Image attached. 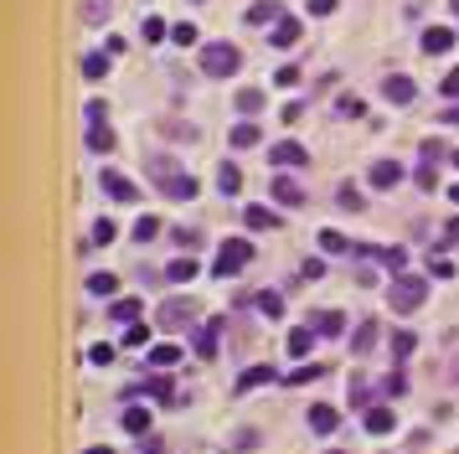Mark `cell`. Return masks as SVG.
I'll return each mask as SVG.
<instances>
[{
  "instance_id": "obj_9",
  "label": "cell",
  "mask_w": 459,
  "mask_h": 454,
  "mask_svg": "<svg viewBox=\"0 0 459 454\" xmlns=\"http://www.w3.org/2000/svg\"><path fill=\"white\" fill-rule=\"evenodd\" d=\"M449 47H454V31H449V26H428V31H423V52H428V57H444Z\"/></svg>"
},
{
  "instance_id": "obj_6",
  "label": "cell",
  "mask_w": 459,
  "mask_h": 454,
  "mask_svg": "<svg viewBox=\"0 0 459 454\" xmlns=\"http://www.w3.org/2000/svg\"><path fill=\"white\" fill-rule=\"evenodd\" d=\"M98 186H103L114 202H135V197H140V186H129V176H119V170H103Z\"/></svg>"
},
{
  "instance_id": "obj_41",
  "label": "cell",
  "mask_w": 459,
  "mask_h": 454,
  "mask_svg": "<svg viewBox=\"0 0 459 454\" xmlns=\"http://www.w3.org/2000/svg\"><path fill=\"white\" fill-rule=\"evenodd\" d=\"M274 83H279V88H294V83H299V68H294V62H284V68L274 73Z\"/></svg>"
},
{
  "instance_id": "obj_38",
  "label": "cell",
  "mask_w": 459,
  "mask_h": 454,
  "mask_svg": "<svg viewBox=\"0 0 459 454\" xmlns=\"http://www.w3.org/2000/svg\"><path fill=\"white\" fill-rule=\"evenodd\" d=\"M310 346H315V331H289V351L294 356H304Z\"/></svg>"
},
{
  "instance_id": "obj_1",
  "label": "cell",
  "mask_w": 459,
  "mask_h": 454,
  "mask_svg": "<svg viewBox=\"0 0 459 454\" xmlns=\"http://www.w3.org/2000/svg\"><path fill=\"white\" fill-rule=\"evenodd\" d=\"M428 299V279H418V274H398L392 279V289H387V305L398 310V315H413Z\"/></svg>"
},
{
  "instance_id": "obj_40",
  "label": "cell",
  "mask_w": 459,
  "mask_h": 454,
  "mask_svg": "<svg viewBox=\"0 0 459 454\" xmlns=\"http://www.w3.org/2000/svg\"><path fill=\"white\" fill-rule=\"evenodd\" d=\"M155 232H160V217H140V222H135V237H140V243H150Z\"/></svg>"
},
{
  "instance_id": "obj_15",
  "label": "cell",
  "mask_w": 459,
  "mask_h": 454,
  "mask_svg": "<svg viewBox=\"0 0 459 454\" xmlns=\"http://www.w3.org/2000/svg\"><path fill=\"white\" fill-rule=\"evenodd\" d=\"M248 26H264V21H284V11H279V0H258V6H248Z\"/></svg>"
},
{
  "instance_id": "obj_5",
  "label": "cell",
  "mask_w": 459,
  "mask_h": 454,
  "mask_svg": "<svg viewBox=\"0 0 459 454\" xmlns=\"http://www.w3.org/2000/svg\"><path fill=\"white\" fill-rule=\"evenodd\" d=\"M382 98H387V103H413V98H418V83L403 78V73H387V78H382Z\"/></svg>"
},
{
  "instance_id": "obj_4",
  "label": "cell",
  "mask_w": 459,
  "mask_h": 454,
  "mask_svg": "<svg viewBox=\"0 0 459 454\" xmlns=\"http://www.w3.org/2000/svg\"><path fill=\"white\" fill-rule=\"evenodd\" d=\"M155 320H160V331H186V326H196V305L191 299H165Z\"/></svg>"
},
{
  "instance_id": "obj_35",
  "label": "cell",
  "mask_w": 459,
  "mask_h": 454,
  "mask_svg": "<svg viewBox=\"0 0 459 454\" xmlns=\"http://www.w3.org/2000/svg\"><path fill=\"white\" fill-rule=\"evenodd\" d=\"M170 41H176V47H196V26L191 21H176V26H170Z\"/></svg>"
},
{
  "instance_id": "obj_27",
  "label": "cell",
  "mask_w": 459,
  "mask_h": 454,
  "mask_svg": "<svg viewBox=\"0 0 459 454\" xmlns=\"http://www.w3.org/2000/svg\"><path fill=\"white\" fill-rule=\"evenodd\" d=\"M114 320H124V326H135L140 320V299H114V310H108Z\"/></svg>"
},
{
  "instance_id": "obj_58",
  "label": "cell",
  "mask_w": 459,
  "mask_h": 454,
  "mask_svg": "<svg viewBox=\"0 0 459 454\" xmlns=\"http://www.w3.org/2000/svg\"><path fill=\"white\" fill-rule=\"evenodd\" d=\"M454 165H459V150H454Z\"/></svg>"
},
{
  "instance_id": "obj_11",
  "label": "cell",
  "mask_w": 459,
  "mask_h": 454,
  "mask_svg": "<svg viewBox=\"0 0 459 454\" xmlns=\"http://www.w3.org/2000/svg\"><path fill=\"white\" fill-rule=\"evenodd\" d=\"M392 428H398V418H392V408H366V434H392Z\"/></svg>"
},
{
  "instance_id": "obj_3",
  "label": "cell",
  "mask_w": 459,
  "mask_h": 454,
  "mask_svg": "<svg viewBox=\"0 0 459 454\" xmlns=\"http://www.w3.org/2000/svg\"><path fill=\"white\" fill-rule=\"evenodd\" d=\"M237 68H243V57H237L232 41H207L202 47V73L207 78H232Z\"/></svg>"
},
{
  "instance_id": "obj_16",
  "label": "cell",
  "mask_w": 459,
  "mask_h": 454,
  "mask_svg": "<svg viewBox=\"0 0 459 454\" xmlns=\"http://www.w3.org/2000/svg\"><path fill=\"white\" fill-rule=\"evenodd\" d=\"M310 331H315V336H341V331H346V315H341V310H320Z\"/></svg>"
},
{
  "instance_id": "obj_46",
  "label": "cell",
  "mask_w": 459,
  "mask_h": 454,
  "mask_svg": "<svg viewBox=\"0 0 459 454\" xmlns=\"http://www.w3.org/2000/svg\"><path fill=\"white\" fill-rule=\"evenodd\" d=\"M439 243H444V248H459V217L444 222V237H439Z\"/></svg>"
},
{
  "instance_id": "obj_44",
  "label": "cell",
  "mask_w": 459,
  "mask_h": 454,
  "mask_svg": "<svg viewBox=\"0 0 459 454\" xmlns=\"http://www.w3.org/2000/svg\"><path fill=\"white\" fill-rule=\"evenodd\" d=\"M320 274H325L320 258H304V264H299V279H320Z\"/></svg>"
},
{
  "instance_id": "obj_52",
  "label": "cell",
  "mask_w": 459,
  "mask_h": 454,
  "mask_svg": "<svg viewBox=\"0 0 459 454\" xmlns=\"http://www.w3.org/2000/svg\"><path fill=\"white\" fill-rule=\"evenodd\" d=\"M444 93H459V68H454V73L444 78Z\"/></svg>"
},
{
  "instance_id": "obj_7",
  "label": "cell",
  "mask_w": 459,
  "mask_h": 454,
  "mask_svg": "<svg viewBox=\"0 0 459 454\" xmlns=\"http://www.w3.org/2000/svg\"><path fill=\"white\" fill-rule=\"evenodd\" d=\"M217 346H222V326H217V320H202V326H196V356H217Z\"/></svg>"
},
{
  "instance_id": "obj_14",
  "label": "cell",
  "mask_w": 459,
  "mask_h": 454,
  "mask_svg": "<svg viewBox=\"0 0 459 454\" xmlns=\"http://www.w3.org/2000/svg\"><path fill=\"white\" fill-rule=\"evenodd\" d=\"M336 423H341V413H336L331 403H315V408H310V428H315V434H331Z\"/></svg>"
},
{
  "instance_id": "obj_24",
  "label": "cell",
  "mask_w": 459,
  "mask_h": 454,
  "mask_svg": "<svg viewBox=\"0 0 459 454\" xmlns=\"http://www.w3.org/2000/svg\"><path fill=\"white\" fill-rule=\"evenodd\" d=\"M150 361H155V366H176V361H181V346H176V341L150 346Z\"/></svg>"
},
{
  "instance_id": "obj_30",
  "label": "cell",
  "mask_w": 459,
  "mask_h": 454,
  "mask_svg": "<svg viewBox=\"0 0 459 454\" xmlns=\"http://www.w3.org/2000/svg\"><path fill=\"white\" fill-rule=\"evenodd\" d=\"M336 207L341 212H361V191L356 186H336Z\"/></svg>"
},
{
  "instance_id": "obj_20",
  "label": "cell",
  "mask_w": 459,
  "mask_h": 454,
  "mask_svg": "<svg viewBox=\"0 0 459 454\" xmlns=\"http://www.w3.org/2000/svg\"><path fill=\"white\" fill-rule=\"evenodd\" d=\"M232 109H237V114H248V119H253V114H264V93H258V88H243V93L232 98Z\"/></svg>"
},
{
  "instance_id": "obj_26",
  "label": "cell",
  "mask_w": 459,
  "mask_h": 454,
  "mask_svg": "<svg viewBox=\"0 0 459 454\" xmlns=\"http://www.w3.org/2000/svg\"><path fill=\"white\" fill-rule=\"evenodd\" d=\"M108 73V57L103 52H88V57H83V78H88V83H98Z\"/></svg>"
},
{
  "instance_id": "obj_59",
  "label": "cell",
  "mask_w": 459,
  "mask_h": 454,
  "mask_svg": "<svg viewBox=\"0 0 459 454\" xmlns=\"http://www.w3.org/2000/svg\"><path fill=\"white\" fill-rule=\"evenodd\" d=\"M331 454H336V449H331Z\"/></svg>"
},
{
  "instance_id": "obj_10",
  "label": "cell",
  "mask_w": 459,
  "mask_h": 454,
  "mask_svg": "<svg viewBox=\"0 0 459 454\" xmlns=\"http://www.w3.org/2000/svg\"><path fill=\"white\" fill-rule=\"evenodd\" d=\"M269 160H274V165H304V145H294V140H279V145L269 150Z\"/></svg>"
},
{
  "instance_id": "obj_2",
  "label": "cell",
  "mask_w": 459,
  "mask_h": 454,
  "mask_svg": "<svg viewBox=\"0 0 459 454\" xmlns=\"http://www.w3.org/2000/svg\"><path fill=\"white\" fill-rule=\"evenodd\" d=\"M248 264H253V243H248V237H227V243H217L212 274H217V279H232V274H243Z\"/></svg>"
},
{
  "instance_id": "obj_54",
  "label": "cell",
  "mask_w": 459,
  "mask_h": 454,
  "mask_svg": "<svg viewBox=\"0 0 459 454\" xmlns=\"http://www.w3.org/2000/svg\"><path fill=\"white\" fill-rule=\"evenodd\" d=\"M449 372H454V382H459V356H454V366H449Z\"/></svg>"
},
{
  "instance_id": "obj_53",
  "label": "cell",
  "mask_w": 459,
  "mask_h": 454,
  "mask_svg": "<svg viewBox=\"0 0 459 454\" xmlns=\"http://www.w3.org/2000/svg\"><path fill=\"white\" fill-rule=\"evenodd\" d=\"M444 124H459V103H449V109H444Z\"/></svg>"
},
{
  "instance_id": "obj_43",
  "label": "cell",
  "mask_w": 459,
  "mask_h": 454,
  "mask_svg": "<svg viewBox=\"0 0 459 454\" xmlns=\"http://www.w3.org/2000/svg\"><path fill=\"white\" fill-rule=\"evenodd\" d=\"M320 248L325 253H346V237L341 232H320Z\"/></svg>"
},
{
  "instance_id": "obj_57",
  "label": "cell",
  "mask_w": 459,
  "mask_h": 454,
  "mask_svg": "<svg viewBox=\"0 0 459 454\" xmlns=\"http://www.w3.org/2000/svg\"><path fill=\"white\" fill-rule=\"evenodd\" d=\"M449 6H454V11H459V0H449Z\"/></svg>"
},
{
  "instance_id": "obj_37",
  "label": "cell",
  "mask_w": 459,
  "mask_h": 454,
  "mask_svg": "<svg viewBox=\"0 0 459 454\" xmlns=\"http://www.w3.org/2000/svg\"><path fill=\"white\" fill-rule=\"evenodd\" d=\"M124 428H129V434H145V428H150V413H145V408H129V413H124Z\"/></svg>"
},
{
  "instance_id": "obj_56",
  "label": "cell",
  "mask_w": 459,
  "mask_h": 454,
  "mask_svg": "<svg viewBox=\"0 0 459 454\" xmlns=\"http://www.w3.org/2000/svg\"><path fill=\"white\" fill-rule=\"evenodd\" d=\"M449 197H454V202H459V186H449Z\"/></svg>"
},
{
  "instance_id": "obj_29",
  "label": "cell",
  "mask_w": 459,
  "mask_h": 454,
  "mask_svg": "<svg viewBox=\"0 0 459 454\" xmlns=\"http://www.w3.org/2000/svg\"><path fill=\"white\" fill-rule=\"evenodd\" d=\"M217 191H222V197H232V191H237V165H232V160L217 165Z\"/></svg>"
},
{
  "instance_id": "obj_48",
  "label": "cell",
  "mask_w": 459,
  "mask_h": 454,
  "mask_svg": "<svg viewBox=\"0 0 459 454\" xmlns=\"http://www.w3.org/2000/svg\"><path fill=\"white\" fill-rule=\"evenodd\" d=\"M418 186H423V191H433V186H439V176H433V165H418Z\"/></svg>"
},
{
  "instance_id": "obj_51",
  "label": "cell",
  "mask_w": 459,
  "mask_h": 454,
  "mask_svg": "<svg viewBox=\"0 0 459 454\" xmlns=\"http://www.w3.org/2000/svg\"><path fill=\"white\" fill-rule=\"evenodd\" d=\"M336 11V0H310V16H331Z\"/></svg>"
},
{
  "instance_id": "obj_36",
  "label": "cell",
  "mask_w": 459,
  "mask_h": 454,
  "mask_svg": "<svg viewBox=\"0 0 459 454\" xmlns=\"http://www.w3.org/2000/svg\"><path fill=\"white\" fill-rule=\"evenodd\" d=\"M145 341H150V326H145V320L124 326V346H129V351H135V346H145Z\"/></svg>"
},
{
  "instance_id": "obj_55",
  "label": "cell",
  "mask_w": 459,
  "mask_h": 454,
  "mask_svg": "<svg viewBox=\"0 0 459 454\" xmlns=\"http://www.w3.org/2000/svg\"><path fill=\"white\" fill-rule=\"evenodd\" d=\"M88 454H114V449H103V444H98V449H88Z\"/></svg>"
},
{
  "instance_id": "obj_12",
  "label": "cell",
  "mask_w": 459,
  "mask_h": 454,
  "mask_svg": "<svg viewBox=\"0 0 459 454\" xmlns=\"http://www.w3.org/2000/svg\"><path fill=\"white\" fill-rule=\"evenodd\" d=\"M398 181H403V165L398 160H377V165H371V186L387 191V186H398Z\"/></svg>"
},
{
  "instance_id": "obj_23",
  "label": "cell",
  "mask_w": 459,
  "mask_h": 454,
  "mask_svg": "<svg viewBox=\"0 0 459 454\" xmlns=\"http://www.w3.org/2000/svg\"><path fill=\"white\" fill-rule=\"evenodd\" d=\"M294 41H299V21H294V16H284L279 26H274V47H294Z\"/></svg>"
},
{
  "instance_id": "obj_49",
  "label": "cell",
  "mask_w": 459,
  "mask_h": 454,
  "mask_svg": "<svg viewBox=\"0 0 459 454\" xmlns=\"http://www.w3.org/2000/svg\"><path fill=\"white\" fill-rule=\"evenodd\" d=\"M382 264L387 269H403V248H382Z\"/></svg>"
},
{
  "instance_id": "obj_32",
  "label": "cell",
  "mask_w": 459,
  "mask_h": 454,
  "mask_svg": "<svg viewBox=\"0 0 459 454\" xmlns=\"http://www.w3.org/2000/svg\"><path fill=\"white\" fill-rule=\"evenodd\" d=\"M114 289H119V279H114V274H93V279H88V294H98V299H108Z\"/></svg>"
},
{
  "instance_id": "obj_18",
  "label": "cell",
  "mask_w": 459,
  "mask_h": 454,
  "mask_svg": "<svg viewBox=\"0 0 459 454\" xmlns=\"http://www.w3.org/2000/svg\"><path fill=\"white\" fill-rule=\"evenodd\" d=\"M377 336H382V331H377V320H366V326H356V336H351V351H356V356H366L371 346H377Z\"/></svg>"
},
{
  "instance_id": "obj_50",
  "label": "cell",
  "mask_w": 459,
  "mask_h": 454,
  "mask_svg": "<svg viewBox=\"0 0 459 454\" xmlns=\"http://www.w3.org/2000/svg\"><path fill=\"white\" fill-rule=\"evenodd\" d=\"M103 114H108V109H103V98H93V103H88V124H103Z\"/></svg>"
},
{
  "instance_id": "obj_17",
  "label": "cell",
  "mask_w": 459,
  "mask_h": 454,
  "mask_svg": "<svg viewBox=\"0 0 459 454\" xmlns=\"http://www.w3.org/2000/svg\"><path fill=\"white\" fill-rule=\"evenodd\" d=\"M88 150H93V155H108V150H114V129H108V124H88Z\"/></svg>"
},
{
  "instance_id": "obj_22",
  "label": "cell",
  "mask_w": 459,
  "mask_h": 454,
  "mask_svg": "<svg viewBox=\"0 0 459 454\" xmlns=\"http://www.w3.org/2000/svg\"><path fill=\"white\" fill-rule=\"evenodd\" d=\"M165 197H170V202H191V197H196V181H191V176H170V181H165Z\"/></svg>"
},
{
  "instance_id": "obj_42",
  "label": "cell",
  "mask_w": 459,
  "mask_h": 454,
  "mask_svg": "<svg viewBox=\"0 0 459 454\" xmlns=\"http://www.w3.org/2000/svg\"><path fill=\"white\" fill-rule=\"evenodd\" d=\"M93 243H98V248H103V243H114V222H108V217H98V222H93Z\"/></svg>"
},
{
  "instance_id": "obj_19",
  "label": "cell",
  "mask_w": 459,
  "mask_h": 454,
  "mask_svg": "<svg viewBox=\"0 0 459 454\" xmlns=\"http://www.w3.org/2000/svg\"><path fill=\"white\" fill-rule=\"evenodd\" d=\"M264 382H274V372H269L264 361H258V366H248V372L237 377V393H253V387H264Z\"/></svg>"
},
{
  "instance_id": "obj_8",
  "label": "cell",
  "mask_w": 459,
  "mask_h": 454,
  "mask_svg": "<svg viewBox=\"0 0 459 454\" xmlns=\"http://www.w3.org/2000/svg\"><path fill=\"white\" fill-rule=\"evenodd\" d=\"M269 191H274V202H279V207H299V202H304V186H299V181H289V176H274V186H269Z\"/></svg>"
},
{
  "instance_id": "obj_25",
  "label": "cell",
  "mask_w": 459,
  "mask_h": 454,
  "mask_svg": "<svg viewBox=\"0 0 459 454\" xmlns=\"http://www.w3.org/2000/svg\"><path fill=\"white\" fill-rule=\"evenodd\" d=\"M413 351H418V336H413V331H398V336H392V356H398V361H408Z\"/></svg>"
},
{
  "instance_id": "obj_31",
  "label": "cell",
  "mask_w": 459,
  "mask_h": 454,
  "mask_svg": "<svg viewBox=\"0 0 459 454\" xmlns=\"http://www.w3.org/2000/svg\"><path fill=\"white\" fill-rule=\"evenodd\" d=\"M243 222H248V227H279V217H274L269 207H248V212H243Z\"/></svg>"
},
{
  "instance_id": "obj_34",
  "label": "cell",
  "mask_w": 459,
  "mask_h": 454,
  "mask_svg": "<svg viewBox=\"0 0 459 454\" xmlns=\"http://www.w3.org/2000/svg\"><path fill=\"white\" fill-rule=\"evenodd\" d=\"M145 393H150V398H160V403H176V387H170L165 377H150V382H145Z\"/></svg>"
},
{
  "instance_id": "obj_47",
  "label": "cell",
  "mask_w": 459,
  "mask_h": 454,
  "mask_svg": "<svg viewBox=\"0 0 459 454\" xmlns=\"http://www.w3.org/2000/svg\"><path fill=\"white\" fill-rule=\"evenodd\" d=\"M336 114H346V119H356V114H361V98H341V103H336Z\"/></svg>"
},
{
  "instance_id": "obj_13",
  "label": "cell",
  "mask_w": 459,
  "mask_h": 454,
  "mask_svg": "<svg viewBox=\"0 0 459 454\" xmlns=\"http://www.w3.org/2000/svg\"><path fill=\"white\" fill-rule=\"evenodd\" d=\"M196 269H202V264H196L191 253H181V258H170V269H165V279H170V284H186V279H196Z\"/></svg>"
},
{
  "instance_id": "obj_33",
  "label": "cell",
  "mask_w": 459,
  "mask_h": 454,
  "mask_svg": "<svg viewBox=\"0 0 459 454\" xmlns=\"http://www.w3.org/2000/svg\"><path fill=\"white\" fill-rule=\"evenodd\" d=\"M258 310H264L269 320H279V315H284V299H279V289H264V294H258Z\"/></svg>"
},
{
  "instance_id": "obj_28",
  "label": "cell",
  "mask_w": 459,
  "mask_h": 454,
  "mask_svg": "<svg viewBox=\"0 0 459 454\" xmlns=\"http://www.w3.org/2000/svg\"><path fill=\"white\" fill-rule=\"evenodd\" d=\"M83 21H88V26H103L108 21V0H83Z\"/></svg>"
},
{
  "instance_id": "obj_39",
  "label": "cell",
  "mask_w": 459,
  "mask_h": 454,
  "mask_svg": "<svg viewBox=\"0 0 459 454\" xmlns=\"http://www.w3.org/2000/svg\"><path fill=\"white\" fill-rule=\"evenodd\" d=\"M165 36H170V26H165L160 16H150V21H145V41H165Z\"/></svg>"
},
{
  "instance_id": "obj_45",
  "label": "cell",
  "mask_w": 459,
  "mask_h": 454,
  "mask_svg": "<svg viewBox=\"0 0 459 454\" xmlns=\"http://www.w3.org/2000/svg\"><path fill=\"white\" fill-rule=\"evenodd\" d=\"M88 361H93V366H108V361H114V346H93Z\"/></svg>"
},
{
  "instance_id": "obj_21",
  "label": "cell",
  "mask_w": 459,
  "mask_h": 454,
  "mask_svg": "<svg viewBox=\"0 0 459 454\" xmlns=\"http://www.w3.org/2000/svg\"><path fill=\"white\" fill-rule=\"evenodd\" d=\"M232 145H237V150H258V145H264V140H258V124H253V119H243V124L232 129Z\"/></svg>"
}]
</instances>
